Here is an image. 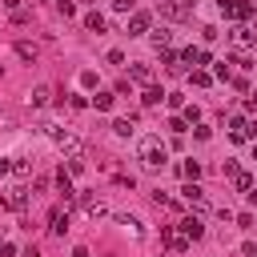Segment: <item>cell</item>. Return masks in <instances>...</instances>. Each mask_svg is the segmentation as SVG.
Listing matches in <instances>:
<instances>
[{"mask_svg":"<svg viewBox=\"0 0 257 257\" xmlns=\"http://www.w3.org/2000/svg\"><path fill=\"white\" fill-rule=\"evenodd\" d=\"M245 108H249V112L257 108V92H249V100H245Z\"/></svg>","mask_w":257,"mask_h":257,"instance_id":"e575fe53","label":"cell"},{"mask_svg":"<svg viewBox=\"0 0 257 257\" xmlns=\"http://www.w3.org/2000/svg\"><path fill=\"white\" fill-rule=\"evenodd\" d=\"M169 36H173L169 28H157V32H153V44H157V52H165V48H169Z\"/></svg>","mask_w":257,"mask_h":257,"instance_id":"ffe728a7","label":"cell"},{"mask_svg":"<svg viewBox=\"0 0 257 257\" xmlns=\"http://www.w3.org/2000/svg\"><path fill=\"white\" fill-rule=\"evenodd\" d=\"M0 173H12V157H0Z\"/></svg>","mask_w":257,"mask_h":257,"instance_id":"836d02e7","label":"cell"},{"mask_svg":"<svg viewBox=\"0 0 257 257\" xmlns=\"http://www.w3.org/2000/svg\"><path fill=\"white\" fill-rule=\"evenodd\" d=\"M149 32V12H133L128 16V36H145Z\"/></svg>","mask_w":257,"mask_h":257,"instance_id":"ba28073f","label":"cell"},{"mask_svg":"<svg viewBox=\"0 0 257 257\" xmlns=\"http://www.w3.org/2000/svg\"><path fill=\"white\" fill-rule=\"evenodd\" d=\"M245 197H249V205H257V189H249V193H245Z\"/></svg>","mask_w":257,"mask_h":257,"instance_id":"8d00e7d4","label":"cell"},{"mask_svg":"<svg viewBox=\"0 0 257 257\" xmlns=\"http://www.w3.org/2000/svg\"><path fill=\"white\" fill-rule=\"evenodd\" d=\"M169 128H173V133L181 137V133H185V116H173V120H169Z\"/></svg>","mask_w":257,"mask_h":257,"instance_id":"4dcf8cb0","label":"cell"},{"mask_svg":"<svg viewBox=\"0 0 257 257\" xmlns=\"http://www.w3.org/2000/svg\"><path fill=\"white\" fill-rule=\"evenodd\" d=\"M48 133H52V141H56L68 157H80V141H76L72 133H64V128H48Z\"/></svg>","mask_w":257,"mask_h":257,"instance_id":"277c9868","label":"cell"},{"mask_svg":"<svg viewBox=\"0 0 257 257\" xmlns=\"http://www.w3.org/2000/svg\"><path fill=\"white\" fill-rule=\"evenodd\" d=\"M112 8H116V12H128V8H133V0H112Z\"/></svg>","mask_w":257,"mask_h":257,"instance_id":"d6a6232c","label":"cell"},{"mask_svg":"<svg viewBox=\"0 0 257 257\" xmlns=\"http://www.w3.org/2000/svg\"><path fill=\"white\" fill-rule=\"evenodd\" d=\"M161 64H165L169 72H177V68H181V52H173V48H165V52H161Z\"/></svg>","mask_w":257,"mask_h":257,"instance_id":"e0dca14e","label":"cell"},{"mask_svg":"<svg viewBox=\"0 0 257 257\" xmlns=\"http://www.w3.org/2000/svg\"><path fill=\"white\" fill-rule=\"evenodd\" d=\"M80 205H84V213L88 217H104L108 209H104V201H96V197H80Z\"/></svg>","mask_w":257,"mask_h":257,"instance_id":"9a60e30c","label":"cell"},{"mask_svg":"<svg viewBox=\"0 0 257 257\" xmlns=\"http://www.w3.org/2000/svg\"><path fill=\"white\" fill-rule=\"evenodd\" d=\"M112 133L116 137H133V120H112Z\"/></svg>","mask_w":257,"mask_h":257,"instance_id":"603a6c76","label":"cell"},{"mask_svg":"<svg viewBox=\"0 0 257 257\" xmlns=\"http://www.w3.org/2000/svg\"><path fill=\"white\" fill-rule=\"evenodd\" d=\"M161 237H165V245H169L173 253H185V249H189V241H185V233H177L173 225H165V229H161Z\"/></svg>","mask_w":257,"mask_h":257,"instance_id":"5b68a950","label":"cell"},{"mask_svg":"<svg viewBox=\"0 0 257 257\" xmlns=\"http://www.w3.org/2000/svg\"><path fill=\"white\" fill-rule=\"evenodd\" d=\"M44 100H48V84H36L32 88V104H44Z\"/></svg>","mask_w":257,"mask_h":257,"instance_id":"4316f807","label":"cell"},{"mask_svg":"<svg viewBox=\"0 0 257 257\" xmlns=\"http://www.w3.org/2000/svg\"><path fill=\"white\" fill-rule=\"evenodd\" d=\"M24 205H28V193L24 189H12V193L0 197V209H24Z\"/></svg>","mask_w":257,"mask_h":257,"instance_id":"8992f818","label":"cell"},{"mask_svg":"<svg viewBox=\"0 0 257 257\" xmlns=\"http://www.w3.org/2000/svg\"><path fill=\"white\" fill-rule=\"evenodd\" d=\"M72 257H92V253L88 249H72Z\"/></svg>","mask_w":257,"mask_h":257,"instance_id":"74e56055","label":"cell"},{"mask_svg":"<svg viewBox=\"0 0 257 257\" xmlns=\"http://www.w3.org/2000/svg\"><path fill=\"white\" fill-rule=\"evenodd\" d=\"M193 8L189 4H177V0H169V4H161V16H169V20H185Z\"/></svg>","mask_w":257,"mask_h":257,"instance_id":"52a82bcc","label":"cell"},{"mask_svg":"<svg viewBox=\"0 0 257 257\" xmlns=\"http://www.w3.org/2000/svg\"><path fill=\"white\" fill-rule=\"evenodd\" d=\"M24 257H36V249H28V253H24Z\"/></svg>","mask_w":257,"mask_h":257,"instance_id":"ab89813d","label":"cell"},{"mask_svg":"<svg viewBox=\"0 0 257 257\" xmlns=\"http://www.w3.org/2000/svg\"><path fill=\"white\" fill-rule=\"evenodd\" d=\"M213 76H221V80H229V64H225V60H217V64H213Z\"/></svg>","mask_w":257,"mask_h":257,"instance_id":"f1b7e54d","label":"cell"},{"mask_svg":"<svg viewBox=\"0 0 257 257\" xmlns=\"http://www.w3.org/2000/svg\"><path fill=\"white\" fill-rule=\"evenodd\" d=\"M229 137H233V141H253V137H257V124H253L249 116H233V120H229Z\"/></svg>","mask_w":257,"mask_h":257,"instance_id":"7a4b0ae2","label":"cell"},{"mask_svg":"<svg viewBox=\"0 0 257 257\" xmlns=\"http://www.w3.org/2000/svg\"><path fill=\"white\" fill-rule=\"evenodd\" d=\"M0 245H4V241H0Z\"/></svg>","mask_w":257,"mask_h":257,"instance_id":"60d3db41","label":"cell"},{"mask_svg":"<svg viewBox=\"0 0 257 257\" xmlns=\"http://www.w3.org/2000/svg\"><path fill=\"white\" fill-rule=\"evenodd\" d=\"M12 173H16V177H24V173H28V161H20V157H12Z\"/></svg>","mask_w":257,"mask_h":257,"instance_id":"f546056e","label":"cell"},{"mask_svg":"<svg viewBox=\"0 0 257 257\" xmlns=\"http://www.w3.org/2000/svg\"><path fill=\"white\" fill-rule=\"evenodd\" d=\"M128 80H137V84H153V68H149V64H133V68H128Z\"/></svg>","mask_w":257,"mask_h":257,"instance_id":"7c38bea8","label":"cell"},{"mask_svg":"<svg viewBox=\"0 0 257 257\" xmlns=\"http://www.w3.org/2000/svg\"><path fill=\"white\" fill-rule=\"evenodd\" d=\"M76 173H84V157H68V177H76Z\"/></svg>","mask_w":257,"mask_h":257,"instance_id":"83f0119b","label":"cell"},{"mask_svg":"<svg viewBox=\"0 0 257 257\" xmlns=\"http://www.w3.org/2000/svg\"><path fill=\"white\" fill-rule=\"evenodd\" d=\"M92 104H96L100 112H108V108L116 104V92H96V96H92Z\"/></svg>","mask_w":257,"mask_h":257,"instance_id":"ac0fdd59","label":"cell"},{"mask_svg":"<svg viewBox=\"0 0 257 257\" xmlns=\"http://www.w3.org/2000/svg\"><path fill=\"white\" fill-rule=\"evenodd\" d=\"M4 8H8V12H16V8H20V0H4Z\"/></svg>","mask_w":257,"mask_h":257,"instance_id":"d590c367","label":"cell"},{"mask_svg":"<svg viewBox=\"0 0 257 257\" xmlns=\"http://www.w3.org/2000/svg\"><path fill=\"white\" fill-rule=\"evenodd\" d=\"M233 185H237L241 193H249V189H253V177H249V173H237V177H233Z\"/></svg>","mask_w":257,"mask_h":257,"instance_id":"cb8c5ba5","label":"cell"},{"mask_svg":"<svg viewBox=\"0 0 257 257\" xmlns=\"http://www.w3.org/2000/svg\"><path fill=\"white\" fill-rule=\"evenodd\" d=\"M84 28H88V32H104V16H100V12H88V16H84Z\"/></svg>","mask_w":257,"mask_h":257,"instance_id":"d6986e66","label":"cell"},{"mask_svg":"<svg viewBox=\"0 0 257 257\" xmlns=\"http://www.w3.org/2000/svg\"><path fill=\"white\" fill-rule=\"evenodd\" d=\"M233 36H237V44H253V28H233Z\"/></svg>","mask_w":257,"mask_h":257,"instance_id":"d4e9b609","label":"cell"},{"mask_svg":"<svg viewBox=\"0 0 257 257\" xmlns=\"http://www.w3.org/2000/svg\"><path fill=\"white\" fill-rule=\"evenodd\" d=\"M193 84H197V88H209V84H213V76H209L205 68H193Z\"/></svg>","mask_w":257,"mask_h":257,"instance_id":"7402d4cb","label":"cell"},{"mask_svg":"<svg viewBox=\"0 0 257 257\" xmlns=\"http://www.w3.org/2000/svg\"><path fill=\"white\" fill-rule=\"evenodd\" d=\"M165 161H169V149H165L157 137L141 145V165H145V169H165Z\"/></svg>","mask_w":257,"mask_h":257,"instance_id":"6da1fadb","label":"cell"},{"mask_svg":"<svg viewBox=\"0 0 257 257\" xmlns=\"http://www.w3.org/2000/svg\"><path fill=\"white\" fill-rule=\"evenodd\" d=\"M253 28H257V4H253Z\"/></svg>","mask_w":257,"mask_h":257,"instance_id":"f35d334b","label":"cell"},{"mask_svg":"<svg viewBox=\"0 0 257 257\" xmlns=\"http://www.w3.org/2000/svg\"><path fill=\"white\" fill-rule=\"evenodd\" d=\"M48 229L60 237V233L68 229V213H64V209H52V213H48Z\"/></svg>","mask_w":257,"mask_h":257,"instance_id":"30bf717a","label":"cell"},{"mask_svg":"<svg viewBox=\"0 0 257 257\" xmlns=\"http://www.w3.org/2000/svg\"><path fill=\"white\" fill-rule=\"evenodd\" d=\"M56 189H60V197H64V201H72V197H76V189H72V181H68V173H64V169H60V177H56Z\"/></svg>","mask_w":257,"mask_h":257,"instance_id":"2e32d148","label":"cell"},{"mask_svg":"<svg viewBox=\"0 0 257 257\" xmlns=\"http://www.w3.org/2000/svg\"><path fill=\"white\" fill-rule=\"evenodd\" d=\"M181 177H185V181H197V177H201V165H197V161H185V165H181Z\"/></svg>","mask_w":257,"mask_h":257,"instance_id":"44dd1931","label":"cell"},{"mask_svg":"<svg viewBox=\"0 0 257 257\" xmlns=\"http://www.w3.org/2000/svg\"><path fill=\"white\" fill-rule=\"evenodd\" d=\"M181 197H185L189 205H205V193H201V185H197V181H189V185L181 189Z\"/></svg>","mask_w":257,"mask_h":257,"instance_id":"4fadbf2b","label":"cell"},{"mask_svg":"<svg viewBox=\"0 0 257 257\" xmlns=\"http://www.w3.org/2000/svg\"><path fill=\"white\" fill-rule=\"evenodd\" d=\"M161 96H169V92H161L157 84H149V88L141 92V104H145V108H153V104H161Z\"/></svg>","mask_w":257,"mask_h":257,"instance_id":"5bb4252c","label":"cell"},{"mask_svg":"<svg viewBox=\"0 0 257 257\" xmlns=\"http://www.w3.org/2000/svg\"><path fill=\"white\" fill-rule=\"evenodd\" d=\"M221 12L229 20H245V16H253V4L249 0H221Z\"/></svg>","mask_w":257,"mask_h":257,"instance_id":"3957f363","label":"cell"},{"mask_svg":"<svg viewBox=\"0 0 257 257\" xmlns=\"http://www.w3.org/2000/svg\"><path fill=\"white\" fill-rule=\"evenodd\" d=\"M181 233H185V241H197V237L205 233V225H201L197 217H185V221H181Z\"/></svg>","mask_w":257,"mask_h":257,"instance_id":"8fae6325","label":"cell"},{"mask_svg":"<svg viewBox=\"0 0 257 257\" xmlns=\"http://www.w3.org/2000/svg\"><path fill=\"white\" fill-rule=\"evenodd\" d=\"M181 64H213V60H209V52H205V48H197V44H193V48H185V52H181Z\"/></svg>","mask_w":257,"mask_h":257,"instance_id":"9c48e42d","label":"cell"},{"mask_svg":"<svg viewBox=\"0 0 257 257\" xmlns=\"http://www.w3.org/2000/svg\"><path fill=\"white\" fill-rule=\"evenodd\" d=\"M16 56H24V60H36V48H32V44H24V40H20V44H16Z\"/></svg>","mask_w":257,"mask_h":257,"instance_id":"484cf974","label":"cell"},{"mask_svg":"<svg viewBox=\"0 0 257 257\" xmlns=\"http://www.w3.org/2000/svg\"><path fill=\"white\" fill-rule=\"evenodd\" d=\"M221 173H225V177H237L241 169H237V161H225V165H221Z\"/></svg>","mask_w":257,"mask_h":257,"instance_id":"1f68e13d","label":"cell"}]
</instances>
